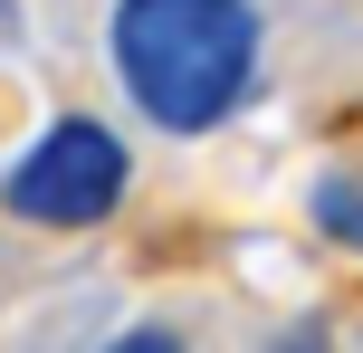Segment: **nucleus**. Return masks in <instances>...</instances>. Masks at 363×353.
Wrapping results in <instances>:
<instances>
[{"label": "nucleus", "instance_id": "obj_1", "mask_svg": "<svg viewBox=\"0 0 363 353\" xmlns=\"http://www.w3.org/2000/svg\"><path fill=\"white\" fill-rule=\"evenodd\" d=\"M115 76L163 134H211L258 76L249 0H115Z\"/></svg>", "mask_w": 363, "mask_h": 353}, {"label": "nucleus", "instance_id": "obj_2", "mask_svg": "<svg viewBox=\"0 0 363 353\" xmlns=\"http://www.w3.org/2000/svg\"><path fill=\"white\" fill-rule=\"evenodd\" d=\"M0 201H10L19 220H38V229H86V220H106V210L125 201V144H115L106 125H86V115H57L10 163Z\"/></svg>", "mask_w": 363, "mask_h": 353}, {"label": "nucleus", "instance_id": "obj_3", "mask_svg": "<svg viewBox=\"0 0 363 353\" xmlns=\"http://www.w3.org/2000/svg\"><path fill=\"white\" fill-rule=\"evenodd\" d=\"M315 229H325V239H345V248H363V182H354V172L315 182Z\"/></svg>", "mask_w": 363, "mask_h": 353}, {"label": "nucleus", "instance_id": "obj_4", "mask_svg": "<svg viewBox=\"0 0 363 353\" xmlns=\"http://www.w3.org/2000/svg\"><path fill=\"white\" fill-rule=\"evenodd\" d=\"M106 353H182V335H163V325H134V335H115Z\"/></svg>", "mask_w": 363, "mask_h": 353}]
</instances>
